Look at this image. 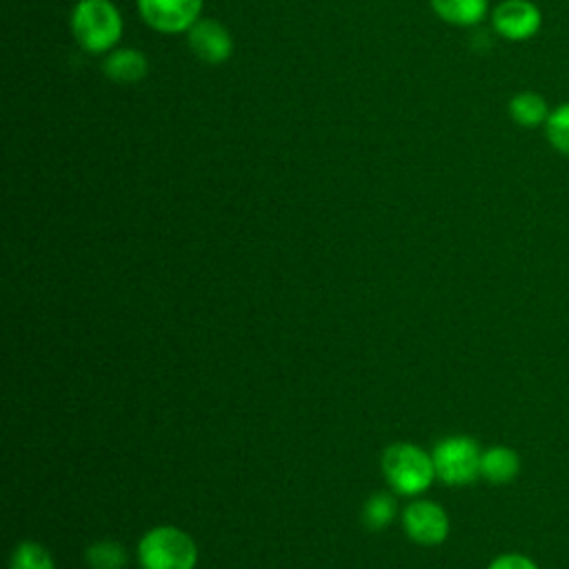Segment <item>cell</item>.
Instances as JSON below:
<instances>
[{"instance_id": "6da1fadb", "label": "cell", "mask_w": 569, "mask_h": 569, "mask_svg": "<svg viewBox=\"0 0 569 569\" xmlns=\"http://www.w3.org/2000/svg\"><path fill=\"white\" fill-rule=\"evenodd\" d=\"M76 42L89 53H104L122 36V18L111 0H80L71 13Z\"/></svg>"}, {"instance_id": "7a4b0ae2", "label": "cell", "mask_w": 569, "mask_h": 569, "mask_svg": "<svg viewBox=\"0 0 569 569\" xmlns=\"http://www.w3.org/2000/svg\"><path fill=\"white\" fill-rule=\"evenodd\" d=\"M142 569H193L198 560L196 542L176 527H156L138 542Z\"/></svg>"}, {"instance_id": "3957f363", "label": "cell", "mask_w": 569, "mask_h": 569, "mask_svg": "<svg viewBox=\"0 0 569 569\" xmlns=\"http://www.w3.org/2000/svg\"><path fill=\"white\" fill-rule=\"evenodd\" d=\"M382 471H385L387 482L398 493H407V496L422 493L436 476L433 458L427 456L420 447L409 445V442L391 445L385 451Z\"/></svg>"}, {"instance_id": "277c9868", "label": "cell", "mask_w": 569, "mask_h": 569, "mask_svg": "<svg viewBox=\"0 0 569 569\" xmlns=\"http://www.w3.org/2000/svg\"><path fill=\"white\" fill-rule=\"evenodd\" d=\"M436 476L447 485H469L480 476L482 451L476 440L467 436H451L433 449Z\"/></svg>"}, {"instance_id": "5b68a950", "label": "cell", "mask_w": 569, "mask_h": 569, "mask_svg": "<svg viewBox=\"0 0 569 569\" xmlns=\"http://www.w3.org/2000/svg\"><path fill=\"white\" fill-rule=\"evenodd\" d=\"M142 20L160 33L189 31L200 16L202 0H136Z\"/></svg>"}, {"instance_id": "8992f818", "label": "cell", "mask_w": 569, "mask_h": 569, "mask_svg": "<svg viewBox=\"0 0 569 569\" xmlns=\"http://www.w3.org/2000/svg\"><path fill=\"white\" fill-rule=\"evenodd\" d=\"M491 24L493 31L505 40L522 42L540 31L542 13L529 0H502L491 11Z\"/></svg>"}, {"instance_id": "52a82bcc", "label": "cell", "mask_w": 569, "mask_h": 569, "mask_svg": "<svg viewBox=\"0 0 569 569\" xmlns=\"http://www.w3.org/2000/svg\"><path fill=\"white\" fill-rule=\"evenodd\" d=\"M402 527L418 545H440L449 533V518L440 505L418 500L402 511Z\"/></svg>"}, {"instance_id": "ba28073f", "label": "cell", "mask_w": 569, "mask_h": 569, "mask_svg": "<svg viewBox=\"0 0 569 569\" xmlns=\"http://www.w3.org/2000/svg\"><path fill=\"white\" fill-rule=\"evenodd\" d=\"M187 40L191 51L207 64H220L229 60L233 49L229 31L216 20H198L187 31Z\"/></svg>"}, {"instance_id": "9c48e42d", "label": "cell", "mask_w": 569, "mask_h": 569, "mask_svg": "<svg viewBox=\"0 0 569 569\" xmlns=\"http://www.w3.org/2000/svg\"><path fill=\"white\" fill-rule=\"evenodd\" d=\"M102 69H104L107 78H111L113 82L129 84V82H138L147 76L149 62H147L144 53L138 49H118L107 56Z\"/></svg>"}, {"instance_id": "30bf717a", "label": "cell", "mask_w": 569, "mask_h": 569, "mask_svg": "<svg viewBox=\"0 0 569 569\" xmlns=\"http://www.w3.org/2000/svg\"><path fill=\"white\" fill-rule=\"evenodd\" d=\"M520 471V458L511 447H491L482 451L480 458V476L493 485L511 482Z\"/></svg>"}, {"instance_id": "8fae6325", "label": "cell", "mask_w": 569, "mask_h": 569, "mask_svg": "<svg viewBox=\"0 0 569 569\" xmlns=\"http://www.w3.org/2000/svg\"><path fill=\"white\" fill-rule=\"evenodd\" d=\"M438 18L456 27H473L485 20L489 0H431Z\"/></svg>"}, {"instance_id": "7c38bea8", "label": "cell", "mask_w": 569, "mask_h": 569, "mask_svg": "<svg viewBox=\"0 0 569 569\" xmlns=\"http://www.w3.org/2000/svg\"><path fill=\"white\" fill-rule=\"evenodd\" d=\"M509 116L516 124L527 127V129H536L540 124L547 122L549 118V107L547 100L536 93V91H520L509 100Z\"/></svg>"}, {"instance_id": "4fadbf2b", "label": "cell", "mask_w": 569, "mask_h": 569, "mask_svg": "<svg viewBox=\"0 0 569 569\" xmlns=\"http://www.w3.org/2000/svg\"><path fill=\"white\" fill-rule=\"evenodd\" d=\"M87 562L91 569H122L127 551L116 540H98L87 549Z\"/></svg>"}, {"instance_id": "5bb4252c", "label": "cell", "mask_w": 569, "mask_h": 569, "mask_svg": "<svg viewBox=\"0 0 569 569\" xmlns=\"http://www.w3.org/2000/svg\"><path fill=\"white\" fill-rule=\"evenodd\" d=\"M545 133H547V140L549 144L569 158V102H562L558 104L547 122H545Z\"/></svg>"}, {"instance_id": "9a60e30c", "label": "cell", "mask_w": 569, "mask_h": 569, "mask_svg": "<svg viewBox=\"0 0 569 569\" xmlns=\"http://www.w3.org/2000/svg\"><path fill=\"white\" fill-rule=\"evenodd\" d=\"M11 569H56L49 551L38 542H22L11 556Z\"/></svg>"}, {"instance_id": "2e32d148", "label": "cell", "mask_w": 569, "mask_h": 569, "mask_svg": "<svg viewBox=\"0 0 569 569\" xmlns=\"http://www.w3.org/2000/svg\"><path fill=\"white\" fill-rule=\"evenodd\" d=\"M396 513V502L387 493H378L365 505V525L369 529H385Z\"/></svg>"}, {"instance_id": "e0dca14e", "label": "cell", "mask_w": 569, "mask_h": 569, "mask_svg": "<svg viewBox=\"0 0 569 569\" xmlns=\"http://www.w3.org/2000/svg\"><path fill=\"white\" fill-rule=\"evenodd\" d=\"M487 569H540V567L522 553H502Z\"/></svg>"}]
</instances>
